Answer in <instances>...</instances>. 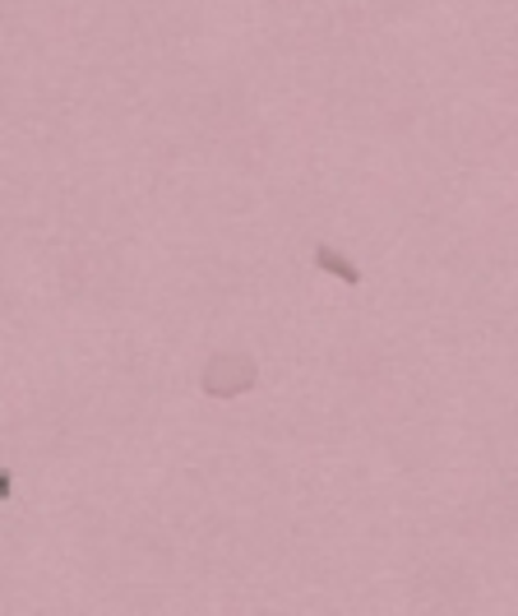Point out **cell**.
Returning <instances> with one entry per match:
<instances>
[{"label": "cell", "mask_w": 518, "mask_h": 616, "mask_svg": "<svg viewBox=\"0 0 518 616\" xmlns=\"http://www.w3.org/2000/svg\"><path fill=\"white\" fill-rule=\"evenodd\" d=\"M260 385V362L245 353V347H227V353H214L199 372V389L209 399H241Z\"/></svg>", "instance_id": "1"}, {"label": "cell", "mask_w": 518, "mask_h": 616, "mask_svg": "<svg viewBox=\"0 0 518 616\" xmlns=\"http://www.w3.org/2000/svg\"><path fill=\"white\" fill-rule=\"evenodd\" d=\"M315 270L320 274H334L343 287H361V270L343 251H334V246H315Z\"/></svg>", "instance_id": "2"}, {"label": "cell", "mask_w": 518, "mask_h": 616, "mask_svg": "<svg viewBox=\"0 0 518 616\" xmlns=\"http://www.w3.org/2000/svg\"><path fill=\"white\" fill-rule=\"evenodd\" d=\"M14 497V478L5 474V478H0V501H10Z\"/></svg>", "instance_id": "3"}]
</instances>
